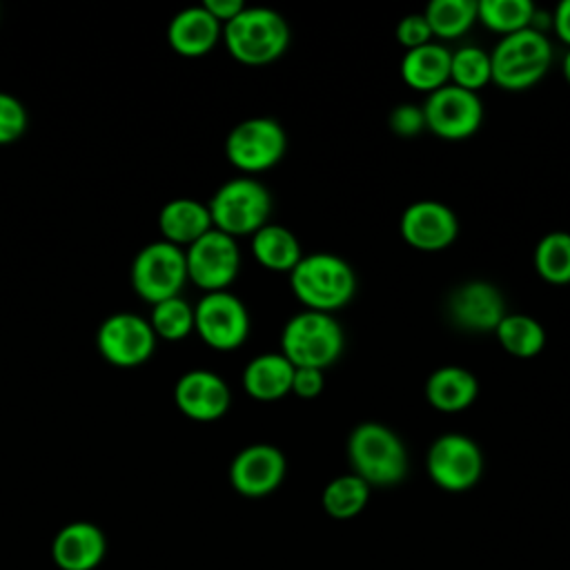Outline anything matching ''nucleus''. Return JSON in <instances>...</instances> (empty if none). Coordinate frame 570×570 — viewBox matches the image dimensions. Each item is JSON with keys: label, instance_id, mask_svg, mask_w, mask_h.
I'll list each match as a JSON object with an SVG mask.
<instances>
[{"label": "nucleus", "instance_id": "1", "mask_svg": "<svg viewBox=\"0 0 570 570\" xmlns=\"http://www.w3.org/2000/svg\"><path fill=\"white\" fill-rule=\"evenodd\" d=\"M352 472L370 488H392L407 474V452L399 434L376 421L358 423L347 436Z\"/></svg>", "mask_w": 570, "mask_h": 570}, {"label": "nucleus", "instance_id": "2", "mask_svg": "<svg viewBox=\"0 0 570 570\" xmlns=\"http://www.w3.org/2000/svg\"><path fill=\"white\" fill-rule=\"evenodd\" d=\"M289 285L305 309L332 314L352 301L356 276L345 258L330 252H314L303 256L289 272Z\"/></svg>", "mask_w": 570, "mask_h": 570}, {"label": "nucleus", "instance_id": "3", "mask_svg": "<svg viewBox=\"0 0 570 570\" xmlns=\"http://www.w3.org/2000/svg\"><path fill=\"white\" fill-rule=\"evenodd\" d=\"M223 40L234 60L243 65H267L285 53L289 27L269 7H245L234 20L223 24Z\"/></svg>", "mask_w": 570, "mask_h": 570}, {"label": "nucleus", "instance_id": "4", "mask_svg": "<svg viewBox=\"0 0 570 570\" xmlns=\"http://www.w3.org/2000/svg\"><path fill=\"white\" fill-rule=\"evenodd\" d=\"M343 347V327L325 312L303 309L294 314L281 332V354L294 367L325 370L338 361Z\"/></svg>", "mask_w": 570, "mask_h": 570}, {"label": "nucleus", "instance_id": "5", "mask_svg": "<svg viewBox=\"0 0 570 570\" xmlns=\"http://www.w3.org/2000/svg\"><path fill=\"white\" fill-rule=\"evenodd\" d=\"M552 62V45L543 31L521 29L503 36L490 51L492 82L501 89L521 91L537 85Z\"/></svg>", "mask_w": 570, "mask_h": 570}, {"label": "nucleus", "instance_id": "6", "mask_svg": "<svg viewBox=\"0 0 570 570\" xmlns=\"http://www.w3.org/2000/svg\"><path fill=\"white\" fill-rule=\"evenodd\" d=\"M207 209L214 229L232 238L252 236L267 225L272 196L267 187L254 178H232L214 191Z\"/></svg>", "mask_w": 570, "mask_h": 570}, {"label": "nucleus", "instance_id": "7", "mask_svg": "<svg viewBox=\"0 0 570 570\" xmlns=\"http://www.w3.org/2000/svg\"><path fill=\"white\" fill-rule=\"evenodd\" d=\"M287 147L285 129L276 118L254 116L245 118L232 127L225 138V156L227 160L245 171L258 174L272 169L281 163Z\"/></svg>", "mask_w": 570, "mask_h": 570}, {"label": "nucleus", "instance_id": "8", "mask_svg": "<svg viewBox=\"0 0 570 570\" xmlns=\"http://www.w3.org/2000/svg\"><path fill=\"white\" fill-rule=\"evenodd\" d=\"M187 281L185 252L167 240L145 245L131 265V285L149 303H160L180 294Z\"/></svg>", "mask_w": 570, "mask_h": 570}, {"label": "nucleus", "instance_id": "9", "mask_svg": "<svg viewBox=\"0 0 570 570\" xmlns=\"http://www.w3.org/2000/svg\"><path fill=\"white\" fill-rule=\"evenodd\" d=\"M425 470L432 483L441 490L465 492L481 479L483 454L476 441L465 434H441L428 450Z\"/></svg>", "mask_w": 570, "mask_h": 570}, {"label": "nucleus", "instance_id": "10", "mask_svg": "<svg viewBox=\"0 0 570 570\" xmlns=\"http://www.w3.org/2000/svg\"><path fill=\"white\" fill-rule=\"evenodd\" d=\"M194 330L214 350H236L249 334L247 307L227 289L207 292L194 307Z\"/></svg>", "mask_w": 570, "mask_h": 570}, {"label": "nucleus", "instance_id": "11", "mask_svg": "<svg viewBox=\"0 0 570 570\" xmlns=\"http://www.w3.org/2000/svg\"><path fill=\"white\" fill-rule=\"evenodd\" d=\"M187 278L205 292L227 289L240 269V252L236 238L209 229L185 252Z\"/></svg>", "mask_w": 570, "mask_h": 570}, {"label": "nucleus", "instance_id": "12", "mask_svg": "<svg viewBox=\"0 0 570 570\" xmlns=\"http://www.w3.org/2000/svg\"><path fill=\"white\" fill-rule=\"evenodd\" d=\"M421 107L425 129L445 140H463L472 136L483 120L481 98L452 82L428 94V100Z\"/></svg>", "mask_w": 570, "mask_h": 570}, {"label": "nucleus", "instance_id": "13", "mask_svg": "<svg viewBox=\"0 0 570 570\" xmlns=\"http://www.w3.org/2000/svg\"><path fill=\"white\" fill-rule=\"evenodd\" d=\"M98 352L105 361L118 367H136L145 363L156 345V334L138 314L120 312L107 316L98 327Z\"/></svg>", "mask_w": 570, "mask_h": 570}, {"label": "nucleus", "instance_id": "14", "mask_svg": "<svg viewBox=\"0 0 570 570\" xmlns=\"http://www.w3.org/2000/svg\"><path fill=\"white\" fill-rule=\"evenodd\" d=\"M403 240L419 252H441L459 236L456 214L439 200H416L407 205L399 223Z\"/></svg>", "mask_w": 570, "mask_h": 570}, {"label": "nucleus", "instance_id": "15", "mask_svg": "<svg viewBox=\"0 0 570 570\" xmlns=\"http://www.w3.org/2000/svg\"><path fill=\"white\" fill-rule=\"evenodd\" d=\"M450 321L465 332H494L503 321L505 298L501 289L488 281L461 283L448 298Z\"/></svg>", "mask_w": 570, "mask_h": 570}, {"label": "nucleus", "instance_id": "16", "mask_svg": "<svg viewBox=\"0 0 570 570\" xmlns=\"http://www.w3.org/2000/svg\"><path fill=\"white\" fill-rule=\"evenodd\" d=\"M285 468V456L276 445L252 443L232 459L229 483L243 497H267L283 483Z\"/></svg>", "mask_w": 570, "mask_h": 570}, {"label": "nucleus", "instance_id": "17", "mask_svg": "<svg viewBox=\"0 0 570 570\" xmlns=\"http://www.w3.org/2000/svg\"><path fill=\"white\" fill-rule=\"evenodd\" d=\"M174 401L178 410L194 421H216L232 403L227 383L212 370H189L174 387Z\"/></svg>", "mask_w": 570, "mask_h": 570}, {"label": "nucleus", "instance_id": "18", "mask_svg": "<svg viewBox=\"0 0 570 570\" xmlns=\"http://www.w3.org/2000/svg\"><path fill=\"white\" fill-rule=\"evenodd\" d=\"M107 554L105 532L89 521L62 525L51 541V559L60 570H94Z\"/></svg>", "mask_w": 570, "mask_h": 570}, {"label": "nucleus", "instance_id": "19", "mask_svg": "<svg viewBox=\"0 0 570 570\" xmlns=\"http://www.w3.org/2000/svg\"><path fill=\"white\" fill-rule=\"evenodd\" d=\"M220 33L223 24L203 4L178 11L167 27L169 47L185 58H200L209 53Z\"/></svg>", "mask_w": 570, "mask_h": 570}, {"label": "nucleus", "instance_id": "20", "mask_svg": "<svg viewBox=\"0 0 570 570\" xmlns=\"http://www.w3.org/2000/svg\"><path fill=\"white\" fill-rule=\"evenodd\" d=\"M479 394L476 376L461 365L436 367L425 381L428 403L445 414L461 412L474 403Z\"/></svg>", "mask_w": 570, "mask_h": 570}, {"label": "nucleus", "instance_id": "21", "mask_svg": "<svg viewBox=\"0 0 570 570\" xmlns=\"http://www.w3.org/2000/svg\"><path fill=\"white\" fill-rule=\"evenodd\" d=\"M294 365L281 352L254 356L243 370V390L256 401H278L292 392Z\"/></svg>", "mask_w": 570, "mask_h": 570}, {"label": "nucleus", "instance_id": "22", "mask_svg": "<svg viewBox=\"0 0 570 570\" xmlns=\"http://www.w3.org/2000/svg\"><path fill=\"white\" fill-rule=\"evenodd\" d=\"M452 51L439 42H428L416 49H407L401 58V78L416 91L432 94L450 80Z\"/></svg>", "mask_w": 570, "mask_h": 570}, {"label": "nucleus", "instance_id": "23", "mask_svg": "<svg viewBox=\"0 0 570 570\" xmlns=\"http://www.w3.org/2000/svg\"><path fill=\"white\" fill-rule=\"evenodd\" d=\"M158 227L165 240L178 247L180 245L189 247L209 229H214L207 205L194 198H174L165 203L158 214Z\"/></svg>", "mask_w": 570, "mask_h": 570}, {"label": "nucleus", "instance_id": "24", "mask_svg": "<svg viewBox=\"0 0 570 570\" xmlns=\"http://www.w3.org/2000/svg\"><path fill=\"white\" fill-rule=\"evenodd\" d=\"M252 254L265 269L287 274L303 258L301 243L294 232L274 223H267L256 234H252Z\"/></svg>", "mask_w": 570, "mask_h": 570}, {"label": "nucleus", "instance_id": "25", "mask_svg": "<svg viewBox=\"0 0 570 570\" xmlns=\"http://www.w3.org/2000/svg\"><path fill=\"white\" fill-rule=\"evenodd\" d=\"M494 334L501 347L517 358H532L546 345L543 325L528 314H505Z\"/></svg>", "mask_w": 570, "mask_h": 570}, {"label": "nucleus", "instance_id": "26", "mask_svg": "<svg viewBox=\"0 0 570 570\" xmlns=\"http://www.w3.org/2000/svg\"><path fill=\"white\" fill-rule=\"evenodd\" d=\"M370 501V485L354 472L334 476L321 494V505L332 519H352L365 510Z\"/></svg>", "mask_w": 570, "mask_h": 570}, {"label": "nucleus", "instance_id": "27", "mask_svg": "<svg viewBox=\"0 0 570 570\" xmlns=\"http://www.w3.org/2000/svg\"><path fill=\"white\" fill-rule=\"evenodd\" d=\"M423 16L432 36L454 40L476 22V0H432Z\"/></svg>", "mask_w": 570, "mask_h": 570}, {"label": "nucleus", "instance_id": "28", "mask_svg": "<svg viewBox=\"0 0 570 570\" xmlns=\"http://www.w3.org/2000/svg\"><path fill=\"white\" fill-rule=\"evenodd\" d=\"M534 9L532 0H479L476 20L497 33L510 36L532 24Z\"/></svg>", "mask_w": 570, "mask_h": 570}, {"label": "nucleus", "instance_id": "29", "mask_svg": "<svg viewBox=\"0 0 570 570\" xmlns=\"http://www.w3.org/2000/svg\"><path fill=\"white\" fill-rule=\"evenodd\" d=\"M537 274L552 283H570V232H550L534 247Z\"/></svg>", "mask_w": 570, "mask_h": 570}, {"label": "nucleus", "instance_id": "30", "mask_svg": "<svg viewBox=\"0 0 570 570\" xmlns=\"http://www.w3.org/2000/svg\"><path fill=\"white\" fill-rule=\"evenodd\" d=\"M450 80L452 85L476 94V89L492 82L490 53L474 45L459 47L450 56Z\"/></svg>", "mask_w": 570, "mask_h": 570}, {"label": "nucleus", "instance_id": "31", "mask_svg": "<svg viewBox=\"0 0 570 570\" xmlns=\"http://www.w3.org/2000/svg\"><path fill=\"white\" fill-rule=\"evenodd\" d=\"M149 325L156 336L165 341H180L194 330V307L180 298H167L154 305Z\"/></svg>", "mask_w": 570, "mask_h": 570}, {"label": "nucleus", "instance_id": "32", "mask_svg": "<svg viewBox=\"0 0 570 570\" xmlns=\"http://www.w3.org/2000/svg\"><path fill=\"white\" fill-rule=\"evenodd\" d=\"M27 129V111L22 102L11 96L0 91V145H11L16 142Z\"/></svg>", "mask_w": 570, "mask_h": 570}, {"label": "nucleus", "instance_id": "33", "mask_svg": "<svg viewBox=\"0 0 570 570\" xmlns=\"http://www.w3.org/2000/svg\"><path fill=\"white\" fill-rule=\"evenodd\" d=\"M390 129L396 134V136H403V138H410V136H416L425 129V116H423V107L414 105V102H401L396 105L392 111H390Z\"/></svg>", "mask_w": 570, "mask_h": 570}, {"label": "nucleus", "instance_id": "34", "mask_svg": "<svg viewBox=\"0 0 570 570\" xmlns=\"http://www.w3.org/2000/svg\"><path fill=\"white\" fill-rule=\"evenodd\" d=\"M396 40L405 49H416L421 45L432 42V29H430L425 16L423 13H407L405 18H401V22L396 24Z\"/></svg>", "mask_w": 570, "mask_h": 570}, {"label": "nucleus", "instance_id": "35", "mask_svg": "<svg viewBox=\"0 0 570 570\" xmlns=\"http://www.w3.org/2000/svg\"><path fill=\"white\" fill-rule=\"evenodd\" d=\"M325 387V376L323 370L316 367H294V379H292V392L298 399H316Z\"/></svg>", "mask_w": 570, "mask_h": 570}, {"label": "nucleus", "instance_id": "36", "mask_svg": "<svg viewBox=\"0 0 570 570\" xmlns=\"http://www.w3.org/2000/svg\"><path fill=\"white\" fill-rule=\"evenodd\" d=\"M203 7H205L220 24H227L229 20H234V18L245 9V2H243V0H205Z\"/></svg>", "mask_w": 570, "mask_h": 570}, {"label": "nucleus", "instance_id": "37", "mask_svg": "<svg viewBox=\"0 0 570 570\" xmlns=\"http://www.w3.org/2000/svg\"><path fill=\"white\" fill-rule=\"evenodd\" d=\"M552 29L570 47V0H561L552 11Z\"/></svg>", "mask_w": 570, "mask_h": 570}, {"label": "nucleus", "instance_id": "38", "mask_svg": "<svg viewBox=\"0 0 570 570\" xmlns=\"http://www.w3.org/2000/svg\"><path fill=\"white\" fill-rule=\"evenodd\" d=\"M561 69H563L566 80L570 82V49H568V51H566V56H563V65H561Z\"/></svg>", "mask_w": 570, "mask_h": 570}]
</instances>
